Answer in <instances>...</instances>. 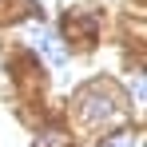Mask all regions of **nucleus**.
<instances>
[{"instance_id": "obj_1", "label": "nucleus", "mask_w": 147, "mask_h": 147, "mask_svg": "<svg viewBox=\"0 0 147 147\" xmlns=\"http://www.w3.org/2000/svg\"><path fill=\"white\" fill-rule=\"evenodd\" d=\"M80 111H84V119H92V123H119L123 119V107L107 92H99V88H88L80 96Z\"/></svg>"}, {"instance_id": "obj_2", "label": "nucleus", "mask_w": 147, "mask_h": 147, "mask_svg": "<svg viewBox=\"0 0 147 147\" xmlns=\"http://www.w3.org/2000/svg\"><path fill=\"white\" fill-rule=\"evenodd\" d=\"M36 44L44 48V56H48L52 64H64V60H68V52H64V44H60V36H52V32H36Z\"/></svg>"}, {"instance_id": "obj_3", "label": "nucleus", "mask_w": 147, "mask_h": 147, "mask_svg": "<svg viewBox=\"0 0 147 147\" xmlns=\"http://www.w3.org/2000/svg\"><path fill=\"white\" fill-rule=\"evenodd\" d=\"M36 147H68V135H64V131H44V135L36 139Z\"/></svg>"}, {"instance_id": "obj_4", "label": "nucleus", "mask_w": 147, "mask_h": 147, "mask_svg": "<svg viewBox=\"0 0 147 147\" xmlns=\"http://www.w3.org/2000/svg\"><path fill=\"white\" fill-rule=\"evenodd\" d=\"M107 147H139V139H135L131 131H119L115 139H107Z\"/></svg>"}]
</instances>
